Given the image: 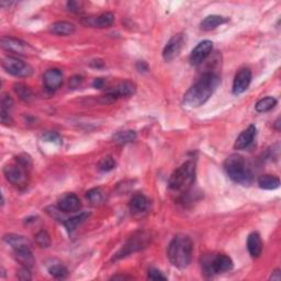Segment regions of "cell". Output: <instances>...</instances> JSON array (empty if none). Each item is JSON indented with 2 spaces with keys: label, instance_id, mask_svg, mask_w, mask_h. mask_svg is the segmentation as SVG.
I'll return each instance as SVG.
<instances>
[{
  "label": "cell",
  "instance_id": "6da1fadb",
  "mask_svg": "<svg viewBox=\"0 0 281 281\" xmlns=\"http://www.w3.org/2000/svg\"><path fill=\"white\" fill-rule=\"evenodd\" d=\"M220 83L221 79L216 73H204L183 96V105L191 109L201 107L215 93Z\"/></svg>",
  "mask_w": 281,
  "mask_h": 281
},
{
  "label": "cell",
  "instance_id": "7a4b0ae2",
  "mask_svg": "<svg viewBox=\"0 0 281 281\" xmlns=\"http://www.w3.org/2000/svg\"><path fill=\"white\" fill-rule=\"evenodd\" d=\"M193 244L191 238L185 234H179L169 243L167 255L173 266L185 269L190 265L192 259Z\"/></svg>",
  "mask_w": 281,
  "mask_h": 281
},
{
  "label": "cell",
  "instance_id": "3957f363",
  "mask_svg": "<svg viewBox=\"0 0 281 281\" xmlns=\"http://www.w3.org/2000/svg\"><path fill=\"white\" fill-rule=\"evenodd\" d=\"M226 175L234 182L242 186H249L253 181V174L248 168L245 158L239 154H232L224 162Z\"/></svg>",
  "mask_w": 281,
  "mask_h": 281
},
{
  "label": "cell",
  "instance_id": "277c9868",
  "mask_svg": "<svg viewBox=\"0 0 281 281\" xmlns=\"http://www.w3.org/2000/svg\"><path fill=\"white\" fill-rule=\"evenodd\" d=\"M194 177H196V163L188 160L171 174L168 181L169 189L178 193L187 192L194 181Z\"/></svg>",
  "mask_w": 281,
  "mask_h": 281
},
{
  "label": "cell",
  "instance_id": "5b68a950",
  "mask_svg": "<svg viewBox=\"0 0 281 281\" xmlns=\"http://www.w3.org/2000/svg\"><path fill=\"white\" fill-rule=\"evenodd\" d=\"M233 260L224 254L205 255L201 260L203 273L209 277L230 271L233 269Z\"/></svg>",
  "mask_w": 281,
  "mask_h": 281
},
{
  "label": "cell",
  "instance_id": "8992f818",
  "mask_svg": "<svg viewBox=\"0 0 281 281\" xmlns=\"http://www.w3.org/2000/svg\"><path fill=\"white\" fill-rule=\"evenodd\" d=\"M5 71L16 77H30L33 74V67L17 57L7 56L2 62Z\"/></svg>",
  "mask_w": 281,
  "mask_h": 281
},
{
  "label": "cell",
  "instance_id": "52a82bcc",
  "mask_svg": "<svg viewBox=\"0 0 281 281\" xmlns=\"http://www.w3.org/2000/svg\"><path fill=\"white\" fill-rule=\"evenodd\" d=\"M4 174L6 179L10 183H13L14 186L22 187L26 186L28 182V168L25 166L20 165L19 163L14 165H7L4 168Z\"/></svg>",
  "mask_w": 281,
  "mask_h": 281
},
{
  "label": "cell",
  "instance_id": "ba28073f",
  "mask_svg": "<svg viewBox=\"0 0 281 281\" xmlns=\"http://www.w3.org/2000/svg\"><path fill=\"white\" fill-rule=\"evenodd\" d=\"M136 91V86L134 83L125 80V82L119 83L116 87H113L110 91H108L106 96L102 97L103 102L111 103L116 101L117 99L123 98V97H130L133 96Z\"/></svg>",
  "mask_w": 281,
  "mask_h": 281
},
{
  "label": "cell",
  "instance_id": "9c48e42d",
  "mask_svg": "<svg viewBox=\"0 0 281 281\" xmlns=\"http://www.w3.org/2000/svg\"><path fill=\"white\" fill-rule=\"evenodd\" d=\"M0 45L4 50L18 55H29L33 53V49L30 44L16 38L4 37L0 40Z\"/></svg>",
  "mask_w": 281,
  "mask_h": 281
},
{
  "label": "cell",
  "instance_id": "30bf717a",
  "mask_svg": "<svg viewBox=\"0 0 281 281\" xmlns=\"http://www.w3.org/2000/svg\"><path fill=\"white\" fill-rule=\"evenodd\" d=\"M212 50H213V43L209 40H204V41L198 43L197 47L192 50L190 57H189L190 63L194 66L202 64L211 54Z\"/></svg>",
  "mask_w": 281,
  "mask_h": 281
},
{
  "label": "cell",
  "instance_id": "8fae6325",
  "mask_svg": "<svg viewBox=\"0 0 281 281\" xmlns=\"http://www.w3.org/2000/svg\"><path fill=\"white\" fill-rule=\"evenodd\" d=\"M251 83V72L249 68H240L234 77L233 82V94L235 96L244 94L248 89Z\"/></svg>",
  "mask_w": 281,
  "mask_h": 281
},
{
  "label": "cell",
  "instance_id": "7c38bea8",
  "mask_svg": "<svg viewBox=\"0 0 281 281\" xmlns=\"http://www.w3.org/2000/svg\"><path fill=\"white\" fill-rule=\"evenodd\" d=\"M183 42H185V39H183L182 34H176L173 38H171L169 41L166 44V47L164 48L163 51V57L166 62H171L175 60L177 56L180 54V52L183 47Z\"/></svg>",
  "mask_w": 281,
  "mask_h": 281
},
{
  "label": "cell",
  "instance_id": "4fadbf2b",
  "mask_svg": "<svg viewBox=\"0 0 281 281\" xmlns=\"http://www.w3.org/2000/svg\"><path fill=\"white\" fill-rule=\"evenodd\" d=\"M114 22V15L112 13H103L99 16L86 17L82 19V24L86 27L97 28V29H107L110 28Z\"/></svg>",
  "mask_w": 281,
  "mask_h": 281
},
{
  "label": "cell",
  "instance_id": "5bb4252c",
  "mask_svg": "<svg viewBox=\"0 0 281 281\" xmlns=\"http://www.w3.org/2000/svg\"><path fill=\"white\" fill-rule=\"evenodd\" d=\"M59 209L62 210L64 213H70V212H77L82 209V201L76 196L75 193H65L62 196L57 202Z\"/></svg>",
  "mask_w": 281,
  "mask_h": 281
},
{
  "label": "cell",
  "instance_id": "9a60e30c",
  "mask_svg": "<svg viewBox=\"0 0 281 281\" xmlns=\"http://www.w3.org/2000/svg\"><path fill=\"white\" fill-rule=\"evenodd\" d=\"M44 87L49 91H55L63 84V73L59 68H50L43 75Z\"/></svg>",
  "mask_w": 281,
  "mask_h": 281
},
{
  "label": "cell",
  "instance_id": "2e32d148",
  "mask_svg": "<svg viewBox=\"0 0 281 281\" xmlns=\"http://www.w3.org/2000/svg\"><path fill=\"white\" fill-rule=\"evenodd\" d=\"M256 133H257V129L255 125H249V127L244 130L242 133H240L236 141H235V144L234 147L235 150L237 151H243L246 150V148H248L251 144H253V142L256 137Z\"/></svg>",
  "mask_w": 281,
  "mask_h": 281
},
{
  "label": "cell",
  "instance_id": "e0dca14e",
  "mask_svg": "<svg viewBox=\"0 0 281 281\" xmlns=\"http://www.w3.org/2000/svg\"><path fill=\"white\" fill-rule=\"evenodd\" d=\"M129 206L133 214H142L150 208V200L143 193H136L131 198Z\"/></svg>",
  "mask_w": 281,
  "mask_h": 281
},
{
  "label": "cell",
  "instance_id": "ac0fdd59",
  "mask_svg": "<svg viewBox=\"0 0 281 281\" xmlns=\"http://www.w3.org/2000/svg\"><path fill=\"white\" fill-rule=\"evenodd\" d=\"M146 237L147 236H145L144 234H140L137 235V236L132 237L129 240V243L124 246V248H122L121 253L118 254V257H124L131 253H133V251L140 250L143 247H145V245L147 244Z\"/></svg>",
  "mask_w": 281,
  "mask_h": 281
},
{
  "label": "cell",
  "instance_id": "d6986e66",
  "mask_svg": "<svg viewBox=\"0 0 281 281\" xmlns=\"http://www.w3.org/2000/svg\"><path fill=\"white\" fill-rule=\"evenodd\" d=\"M50 31L53 34H56V36L70 37L75 33L76 28L73 24H71V22L57 21V22H54L53 25H51Z\"/></svg>",
  "mask_w": 281,
  "mask_h": 281
},
{
  "label": "cell",
  "instance_id": "ffe728a7",
  "mask_svg": "<svg viewBox=\"0 0 281 281\" xmlns=\"http://www.w3.org/2000/svg\"><path fill=\"white\" fill-rule=\"evenodd\" d=\"M247 249L249 251V255L253 258H258L261 255L262 242H261L260 235L257 232H253L248 235Z\"/></svg>",
  "mask_w": 281,
  "mask_h": 281
},
{
  "label": "cell",
  "instance_id": "44dd1931",
  "mask_svg": "<svg viewBox=\"0 0 281 281\" xmlns=\"http://www.w3.org/2000/svg\"><path fill=\"white\" fill-rule=\"evenodd\" d=\"M14 250H15V258L21 263L22 266L28 268H32L34 266L36 259H34L31 247H22Z\"/></svg>",
  "mask_w": 281,
  "mask_h": 281
},
{
  "label": "cell",
  "instance_id": "7402d4cb",
  "mask_svg": "<svg viewBox=\"0 0 281 281\" xmlns=\"http://www.w3.org/2000/svg\"><path fill=\"white\" fill-rule=\"evenodd\" d=\"M227 21L228 20L225 18V17L211 15V16L205 17V18L201 21V24H200V28H201V30H203V31H211V30H214V29H216L217 27L226 24Z\"/></svg>",
  "mask_w": 281,
  "mask_h": 281
},
{
  "label": "cell",
  "instance_id": "603a6c76",
  "mask_svg": "<svg viewBox=\"0 0 281 281\" xmlns=\"http://www.w3.org/2000/svg\"><path fill=\"white\" fill-rule=\"evenodd\" d=\"M4 240L8 245H10L14 249H18L22 247H31V243L29 239L22 235L18 234H6L4 235Z\"/></svg>",
  "mask_w": 281,
  "mask_h": 281
},
{
  "label": "cell",
  "instance_id": "cb8c5ba5",
  "mask_svg": "<svg viewBox=\"0 0 281 281\" xmlns=\"http://www.w3.org/2000/svg\"><path fill=\"white\" fill-rule=\"evenodd\" d=\"M89 216L90 213H88V212H82V213H79L75 216H72L70 219H66L63 223H64V226L67 232L73 233L74 231H76L77 227L82 225L86 220H88Z\"/></svg>",
  "mask_w": 281,
  "mask_h": 281
},
{
  "label": "cell",
  "instance_id": "d4e9b609",
  "mask_svg": "<svg viewBox=\"0 0 281 281\" xmlns=\"http://www.w3.org/2000/svg\"><path fill=\"white\" fill-rule=\"evenodd\" d=\"M258 186L265 190H274L280 187V179L273 175H262L258 178Z\"/></svg>",
  "mask_w": 281,
  "mask_h": 281
},
{
  "label": "cell",
  "instance_id": "484cf974",
  "mask_svg": "<svg viewBox=\"0 0 281 281\" xmlns=\"http://www.w3.org/2000/svg\"><path fill=\"white\" fill-rule=\"evenodd\" d=\"M14 90L16 95L19 97V98L25 101V102H31L34 98V95H33V91L31 90V88L29 87V86L25 85V84H15L14 85Z\"/></svg>",
  "mask_w": 281,
  "mask_h": 281
},
{
  "label": "cell",
  "instance_id": "4316f807",
  "mask_svg": "<svg viewBox=\"0 0 281 281\" xmlns=\"http://www.w3.org/2000/svg\"><path fill=\"white\" fill-rule=\"evenodd\" d=\"M135 139H136V133H135V131H132V130L118 132V133L114 134L112 137L113 142L120 145L128 144V143L133 142Z\"/></svg>",
  "mask_w": 281,
  "mask_h": 281
},
{
  "label": "cell",
  "instance_id": "83f0119b",
  "mask_svg": "<svg viewBox=\"0 0 281 281\" xmlns=\"http://www.w3.org/2000/svg\"><path fill=\"white\" fill-rule=\"evenodd\" d=\"M277 106V99L273 97H265V98L260 99L256 103L255 109L257 112L265 113L272 110V109Z\"/></svg>",
  "mask_w": 281,
  "mask_h": 281
},
{
  "label": "cell",
  "instance_id": "f1b7e54d",
  "mask_svg": "<svg viewBox=\"0 0 281 281\" xmlns=\"http://www.w3.org/2000/svg\"><path fill=\"white\" fill-rule=\"evenodd\" d=\"M86 198L89 201L91 205H100L105 201V193L100 188H94L90 189L89 191L86 193Z\"/></svg>",
  "mask_w": 281,
  "mask_h": 281
},
{
  "label": "cell",
  "instance_id": "f546056e",
  "mask_svg": "<svg viewBox=\"0 0 281 281\" xmlns=\"http://www.w3.org/2000/svg\"><path fill=\"white\" fill-rule=\"evenodd\" d=\"M49 272L51 276H53L56 279H64L67 277L68 270L64 265H61V263H55V265H52L49 268Z\"/></svg>",
  "mask_w": 281,
  "mask_h": 281
},
{
  "label": "cell",
  "instance_id": "4dcf8cb0",
  "mask_svg": "<svg viewBox=\"0 0 281 281\" xmlns=\"http://www.w3.org/2000/svg\"><path fill=\"white\" fill-rule=\"evenodd\" d=\"M116 160L112 156H106L99 160L98 163V169L103 173H108V171H111L112 169L116 168Z\"/></svg>",
  "mask_w": 281,
  "mask_h": 281
},
{
  "label": "cell",
  "instance_id": "1f68e13d",
  "mask_svg": "<svg viewBox=\"0 0 281 281\" xmlns=\"http://www.w3.org/2000/svg\"><path fill=\"white\" fill-rule=\"evenodd\" d=\"M36 242L42 248H48L51 246V236L47 231H40L36 235Z\"/></svg>",
  "mask_w": 281,
  "mask_h": 281
},
{
  "label": "cell",
  "instance_id": "d6a6232c",
  "mask_svg": "<svg viewBox=\"0 0 281 281\" xmlns=\"http://www.w3.org/2000/svg\"><path fill=\"white\" fill-rule=\"evenodd\" d=\"M0 105H2V109H0V111L10 113L11 108H13V106H14V100L8 94H3L2 103H0Z\"/></svg>",
  "mask_w": 281,
  "mask_h": 281
},
{
  "label": "cell",
  "instance_id": "836d02e7",
  "mask_svg": "<svg viewBox=\"0 0 281 281\" xmlns=\"http://www.w3.org/2000/svg\"><path fill=\"white\" fill-rule=\"evenodd\" d=\"M43 140H45V142L54 143V144H62L61 136L59 133H56V132H48V133L43 136Z\"/></svg>",
  "mask_w": 281,
  "mask_h": 281
},
{
  "label": "cell",
  "instance_id": "e575fe53",
  "mask_svg": "<svg viewBox=\"0 0 281 281\" xmlns=\"http://www.w3.org/2000/svg\"><path fill=\"white\" fill-rule=\"evenodd\" d=\"M17 277H18V279H20L22 281L31 280L32 276H31V272H30V268L25 267V266L20 268L18 272H17Z\"/></svg>",
  "mask_w": 281,
  "mask_h": 281
},
{
  "label": "cell",
  "instance_id": "d590c367",
  "mask_svg": "<svg viewBox=\"0 0 281 281\" xmlns=\"http://www.w3.org/2000/svg\"><path fill=\"white\" fill-rule=\"evenodd\" d=\"M147 278L150 280H167V278H166L162 272L157 270V269H154V268L148 270Z\"/></svg>",
  "mask_w": 281,
  "mask_h": 281
},
{
  "label": "cell",
  "instance_id": "8d00e7d4",
  "mask_svg": "<svg viewBox=\"0 0 281 281\" xmlns=\"http://www.w3.org/2000/svg\"><path fill=\"white\" fill-rule=\"evenodd\" d=\"M82 83H83V77L82 76H74L70 80V87L71 88H77Z\"/></svg>",
  "mask_w": 281,
  "mask_h": 281
},
{
  "label": "cell",
  "instance_id": "74e56055",
  "mask_svg": "<svg viewBox=\"0 0 281 281\" xmlns=\"http://www.w3.org/2000/svg\"><path fill=\"white\" fill-rule=\"evenodd\" d=\"M67 8L70 11H72V13H79L80 11V6L78 3L76 2H68L67 3Z\"/></svg>",
  "mask_w": 281,
  "mask_h": 281
},
{
  "label": "cell",
  "instance_id": "f35d334b",
  "mask_svg": "<svg viewBox=\"0 0 281 281\" xmlns=\"http://www.w3.org/2000/svg\"><path fill=\"white\" fill-rule=\"evenodd\" d=\"M136 67H137V70H139V72H147L148 71V65L146 64L144 61L137 62Z\"/></svg>",
  "mask_w": 281,
  "mask_h": 281
},
{
  "label": "cell",
  "instance_id": "ab89813d",
  "mask_svg": "<svg viewBox=\"0 0 281 281\" xmlns=\"http://www.w3.org/2000/svg\"><path fill=\"white\" fill-rule=\"evenodd\" d=\"M105 79H102V78H96L95 79V82H94V87L95 88H98V89H101L103 88V86H105Z\"/></svg>",
  "mask_w": 281,
  "mask_h": 281
},
{
  "label": "cell",
  "instance_id": "60d3db41",
  "mask_svg": "<svg viewBox=\"0 0 281 281\" xmlns=\"http://www.w3.org/2000/svg\"><path fill=\"white\" fill-rule=\"evenodd\" d=\"M270 280H276V281H279L281 279V273H280V269H276L272 273H271V276L270 278H269Z\"/></svg>",
  "mask_w": 281,
  "mask_h": 281
},
{
  "label": "cell",
  "instance_id": "b9f144b4",
  "mask_svg": "<svg viewBox=\"0 0 281 281\" xmlns=\"http://www.w3.org/2000/svg\"><path fill=\"white\" fill-rule=\"evenodd\" d=\"M276 129L279 131V119L276 121Z\"/></svg>",
  "mask_w": 281,
  "mask_h": 281
}]
</instances>
